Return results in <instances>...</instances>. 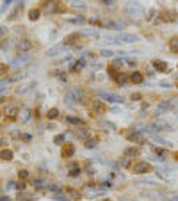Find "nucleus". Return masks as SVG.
Segmentation results:
<instances>
[{"instance_id":"obj_26","label":"nucleus","mask_w":178,"mask_h":201,"mask_svg":"<svg viewBox=\"0 0 178 201\" xmlns=\"http://www.w3.org/2000/svg\"><path fill=\"white\" fill-rule=\"evenodd\" d=\"M22 9H23V4H20V5H18V7H16V9H14L13 13H11V16H9V20H16V18H18V14L22 13Z\"/></svg>"},{"instance_id":"obj_14","label":"nucleus","mask_w":178,"mask_h":201,"mask_svg":"<svg viewBox=\"0 0 178 201\" xmlns=\"http://www.w3.org/2000/svg\"><path fill=\"white\" fill-rule=\"evenodd\" d=\"M114 82H116L118 86H125V84H128V82H130V77H128V73H123V71H119V73L116 75Z\"/></svg>"},{"instance_id":"obj_22","label":"nucleus","mask_w":178,"mask_h":201,"mask_svg":"<svg viewBox=\"0 0 178 201\" xmlns=\"http://www.w3.org/2000/svg\"><path fill=\"white\" fill-rule=\"evenodd\" d=\"M173 107V100H162L159 105H157V110L162 112V110H169Z\"/></svg>"},{"instance_id":"obj_20","label":"nucleus","mask_w":178,"mask_h":201,"mask_svg":"<svg viewBox=\"0 0 178 201\" xmlns=\"http://www.w3.org/2000/svg\"><path fill=\"white\" fill-rule=\"evenodd\" d=\"M98 142H100V141H98V137H89V139H86V141H84V146H86L87 150H95V148L98 146Z\"/></svg>"},{"instance_id":"obj_25","label":"nucleus","mask_w":178,"mask_h":201,"mask_svg":"<svg viewBox=\"0 0 178 201\" xmlns=\"http://www.w3.org/2000/svg\"><path fill=\"white\" fill-rule=\"evenodd\" d=\"M46 118H48V119H57V118H59V109H57V107H52V109H48V112H46Z\"/></svg>"},{"instance_id":"obj_10","label":"nucleus","mask_w":178,"mask_h":201,"mask_svg":"<svg viewBox=\"0 0 178 201\" xmlns=\"http://www.w3.org/2000/svg\"><path fill=\"white\" fill-rule=\"evenodd\" d=\"M151 66H153L155 71H159V73H166L168 71V63L166 61H160V59H153Z\"/></svg>"},{"instance_id":"obj_13","label":"nucleus","mask_w":178,"mask_h":201,"mask_svg":"<svg viewBox=\"0 0 178 201\" xmlns=\"http://www.w3.org/2000/svg\"><path fill=\"white\" fill-rule=\"evenodd\" d=\"M16 48H18V52H29L32 48V43H31V39H20Z\"/></svg>"},{"instance_id":"obj_12","label":"nucleus","mask_w":178,"mask_h":201,"mask_svg":"<svg viewBox=\"0 0 178 201\" xmlns=\"http://www.w3.org/2000/svg\"><path fill=\"white\" fill-rule=\"evenodd\" d=\"M128 77H130V82L136 84V86H141L144 82V75L141 71H132V73H128Z\"/></svg>"},{"instance_id":"obj_27","label":"nucleus","mask_w":178,"mask_h":201,"mask_svg":"<svg viewBox=\"0 0 178 201\" xmlns=\"http://www.w3.org/2000/svg\"><path fill=\"white\" fill-rule=\"evenodd\" d=\"M68 22H70V23H77V25H84L87 20H86V16H78V18H71Z\"/></svg>"},{"instance_id":"obj_35","label":"nucleus","mask_w":178,"mask_h":201,"mask_svg":"<svg viewBox=\"0 0 178 201\" xmlns=\"http://www.w3.org/2000/svg\"><path fill=\"white\" fill-rule=\"evenodd\" d=\"M100 2H102V5H105V7H114V5H116L114 0H100Z\"/></svg>"},{"instance_id":"obj_24","label":"nucleus","mask_w":178,"mask_h":201,"mask_svg":"<svg viewBox=\"0 0 178 201\" xmlns=\"http://www.w3.org/2000/svg\"><path fill=\"white\" fill-rule=\"evenodd\" d=\"M169 52L171 54H178V36H173L169 39Z\"/></svg>"},{"instance_id":"obj_7","label":"nucleus","mask_w":178,"mask_h":201,"mask_svg":"<svg viewBox=\"0 0 178 201\" xmlns=\"http://www.w3.org/2000/svg\"><path fill=\"white\" fill-rule=\"evenodd\" d=\"M80 37H82V32L68 34V36H64V41H63V45H64V46H75V45H78Z\"/></svg>"},{"instance_id":"obj_11","label":"nucleus","mask_w":178,"mask_h":201,"mask_svg":"<svg viewBox=\"0 0 178 201\" xmlns=\"http://www.w3.org/2000/svg\"><path fill=\"white\" fill-rule=\"evenodd\" d=\"M64 103H66L68 107H75V105L78 103L75 93H73V89H68V91H66V95H64Z\"/></svg>"},{"instance_id":"obj_23","label":"nucleus","mask_w":178,"mask_h":201,"mask_svg":"<svg viewBox=\"0 0 178 201\" xmlns=\"http://www.w3.org/2000/svg\"><path fill=\"white\" fill-rule=\"evenodd\" d=\"M39 18H41V9H39V7H32V9H29V20L36 22V20H39Z\"/></svg>"},{"instance_id":"obj_17","label":"nucleus","mask_w":178,"mask_h":201,"mask_svg":"<svg viewBox=\"0 0 178 201\" xmlns=\"http://www.w3.org/2000/svg\"><path fill=\"white\" fill-rule=\"evenodd\" d=\"M64 48H66L64 45H55L54 48H50V50L46 52V55H48V57H57V55H61V54L64 52Z\"/></svg>"},{"instance_id":"obj_3","label":"nucleus","mask_w":178,"mask_h":201,"mask_svg":"<svg viewBox=\"0 0 178 201\" xmlns=\"http://www.w3.org/2000/svg\"><path fill=\"white\" fill-rule=\"evenodd\" d=\"M125 137H127V141L132 142V144H139V146L146 144V137H144V134H142L141 130H130V132L125 134Z\"/></svg>"},{"instance_id":"obj_16","label":"nucleus","mask_w":178,"mask_h":201,"mask_svg":"<svg viewBox=\"0 0 178 201\" xmlns=\"http://www.w3.org/2000/svg\"><path fill=\"white\" fill-rule=\"evenodd\" d=\"M75 135H77L78 139H84V141H86V139H89V137H91V130H89L87 127H80V128L77 127V132H75Z\"/></svg>"},{"instance_id":"obj_15","label":"nucleus","mask_w":178,"mask_h":201,"mask_svg":"<svg viewBox=\"0 0 178 201\" xmlns=\"http://www.w3.org/2000/svg\"><path fill=\"white\" fill-rule=\"evenodd\" d=\"M139 153H141V151H139V148L134 144V146H128V148L125 150V153H123V155H125L127 159H136V157H139Z\"/></svg>"},{"instance_id":"obj_29","label":"nucleus","mask_w":178,"mask_h":201,"mask_svg":"<svg viewBox=\"0 0 178 201\" xmlns=\"http://www.w3.org/2000/svg\"><path fill=\"white\" fill-rule=\"evenodd\" d=\"M64 139H66L64 134H57L54 137V144H61V146H63V144H64Z\"/></svg>"},{"instance_id":"obj_19","label":"nucleus","mask_w":178,"mask_h":201,"mask_svg":"<svg viewBox=\"0 0 178 201\" xmlns=\"http://www.w3.org/2000/svg\"><path fill=\"white\" fill-rule=\"evenodd\" d=\"M13 150H7V148H4V150H0V160H4V162H11L13 160Z\"/></svg>"},{"instance_id":"obj_41","label":"nucleus","mask_w":178,"mask_h":201,"mask_svg":"<svg viewBox=\"0 0 178 201\" xmlns=\"http://www.w3.org/2000/svg\"><path fill=\"white\" fill-rule=\"evenodd\" d=\"M125 63H127V64H130V66H137V59H127Z\"/></svg>"},{"instance_id":"obj_9","label":"nucleus","mask_w":178,"mask_h":201,"mask_svg":"<svg viewBox=\"0 0 178 201\" xmlns=\"http://www.w3.org/2000/svg\"><path fill=\"white\" fill-rule=\"evenodd\" d=\"M4 116H5V119H9V121H16L18 116H20V109L11 105V107H7V109L4 110Z\"/></svg>"},{"instance_id":"obj_18","label":"nucleus","mask_w":178,"mask_h":201,"mask_svg":"<svg viewBox=\"0 0 178 201\" xmlns=\"http://www.w3.org/2000/svg\"><path fill=\"white\" fill-rule=\"evenodd\" d=\"M118 39H119L121 43H136L139 37H137L136 34H121V36H118Z\"/></svg>"},{"instance_id":"obj_4","label":"nucleus","mask_w":178,"mask_h":201,"mask_svg":"<svg viewBox=\"0 0 178 201\" xmlns=\"http://www.w3.org/2000/svg\"><path fill=\"white\" fill-rule=\"evenodd\" d=\"M130 169L134 174H148V173H151V164L146 160H136Z\"/></svg>"},{"instance_id":"obj_34","label":"nucleus","mask_w":178,"mask_h":201,"mask_svg":"<svg viewBox=\"0 0 178 201\" xmlns=\"http://www.w3.org/2000/svg\"><path fill=\"white\" fill-rule=\"evenodd\" d=\"M100 57H114V52H110V50H102V52H100Z\"/></svg>"},{"instance_id":"obj_43","label":"nucleus","mask_w":178,"mask_h":201,"mask_svg":"<svg viewBox=\"0 0 178 201\" xmlns=\"http://www.w3.org/2000/svg\"><path fill=\"white\" fill-rule=\"evenodd\" d=\"M173 157H175V160L178 162V151H175V153H173Z\"/></svg>"},{"instance_id":"obj_39","label":"nucleus","mask_w":178,"mask_h":201,"mask_svg":"<svg viewBox=\"0 0 178 201\" xmlns=\"http://www.w3.org/2000/svg\"><path fill=\"white\" fill-rule=\"evenodd\" d=\"M159 87H162V89H169V87H171V84H169V82H164V80H162V82L159 84Z\"/></svg>"},{"instance_id":"obj_38","label":"nucleus","mask_w":178,"mask_h":201,"mask_svg":"<svg viewBox=\"0 0 178 201\" xmlns=\"http://www.w3.org/2000/svg\"><path fill=\"white\" fill-rule=\"evenodd\" d=\"M155 153H157V155H159L160 159H162V157H166V151H164L162 148H155Z\"/></svg>"},{"instance_id":"obj_33","label":"nucleus","mask_w":178,"mask_h":201,"mask_svg":"<svg viewBox=\"0 0 178 201\" xmlns=\"http://www.w3.org/2000/svg\"><path fill=\"white\" fill-rule=\"evenodd\" d=\"M18 176H20V180H25V178L29 176V171H27V169H20V171H18Z\"/></svg>"},{"instance_id":"obj_21","label":"nucleus","mask_w":178,"mask_h":201,"mask_svg":"<svg viewBox=\"0 0 178 201\" xmlns=\"http://www.w3.org/2000/svg\"><path fill=\"white\" fill-rule=\"evenodd\" d=\"M66 123H70V125H77V127H86V123H84L80 118H77V116H66Z\"/></svg>"},{"instance_id":"obj_40","label":"nucleus","mask_w":178,"mask_h":201,"mask_svg":"<svg viewBox=\"0 0 178 201\" xmlns=\"http://www.w3.org/2000/svg\"><path fill=\"white\" fill-rule=\"evenodd\" d=\"M25 187H27L25 182H18V183H16V189H18V191H25Z\"/></svg>"},{"instance_id":"obj_8","label":"nucleus","mask_w":178,"mask_h":201,"mask_svg":"<svg viewBox=\"0 0 178 201\" xmlns=\"http://www.w3.org/2000/svg\"><path fill=\"white\" fill-rule=\"evenodd\" d=\"M73 155H75V144L64 142L63 148H61V157H63V159H71Z\"/></svg>"},{"instance_id":"obj_37","label":"nucleus","mask_w":178,"mask_h":201,"mask_svg":"<svg viewBox=\"0 0 178 201\" xmlns=\"http://www.w3.org/2000/svg\"><path fill=\"white\" fill-rule=\"evenodd\" d=\"M155 14H157V11H155V9H150V13H148L146 20H153V18H155Z\"/></svg>"},{"instance_id":"obj_6","label":"nucleus","mask_w":178,"mask_h":201,"mask_svg":"<svg viewBox=\"0 0 178 201\" xmlns=\"http://www.w3.org/2000/svg\"><path fill=\"white\" fill-rule=\"evenodd\" d=\"M98 95H100V98L104 101H109V103H121L123 101L121 96H118L114 93H109V91H98Z\"/></svg>"},{"instance_id":"obj_31","label":"nucleus","mask_w":178,"mask_h":201,"mask_svg":"<svg viewBox=\"0 0 178 201\" xmlns=\"http://www.w3.org/2000/svg\"><path fill=\"white\" fill-rule=\"evenodd\" d=\"M7 73H9V68H7V64L0 63V77H7Z\"/></svg>"},{"instance_id":"obj_30","label":"nucleus","mask_w":178,"mask_h":201,"mask_svg":"<svg viewBox=\"0 0 178 201\" xmlns=\"http://www.w3.org/2000/svg\"><path fill=\"white\" fill-rule=\"evenodd\" d=\"M7 32H9V29L7 27H0V45L5 41V37H7Z\"/></svg>"},{"instance_id":"obj_28","label":"nucleus","mask_w":178,"mask_h":201,"mask_svg":"<svg viewBox=\"0 0 178 201\" xmlns=\"http://www.w3.org/2000/svg\"><path fill=\"white\" fill-rule=\"evenodd\" d=\"M84 66H86V61H84V59H78V61L73 64V71H80Z\"/></svg>"},{"instance_id":"obj_2","label":"nucleus","mask_w":178,"mask_h":201,"mask_svg":"<svg viewBox=\"0 0 178 201\" xmlns=\"http://www.w3.org/2000/svg\"><path fill=\"white\" fill-rule=\"evenodd\" d=\"M89 107H91V118L107 114V101H104L102 98H93L89 101Z\"/></svg>"},{"instance_id":"obj_5","label":"nucleus","mask_w":178,"mask_h":201,"mask_svg":"<svg viewBox=\"0 0 178 201\" xmlns=\"http://www.w3.org/2000/svg\"><path fill=\"white\" fill-rule=\"evenodd\" d=\"M159 20L164 22V23H173V22L178 20V13L175 9H162L159 13Z\"/></svg>"},{"instance_id":"obj_36","label":"nucleus","mask_w":178,"mask_h":201,"mask_svg":"<svg viewBox=\"0 0 178 201\" xmlns=\"http://www.w3.org/2000/svg\"><path fill=\"white\" fill-rule=\"evenodd\" d=\"M31 119V110H23V116H22V121L25 123V121H29Z\"/></svg>"},{"instance_id":"obj_1","label":"nucleus","mask_w":178,"mask_h":201,"mask_svg":"<svg viewBox=\"0 0 178 201\" xmlns=\"http://www.w3.org/2000/svg\"><path fill=\"white\" fill-rule=\"evenodd\" d=\"M125 11H127V14L132 16V18H139V16H142V14L146 13L144 7H142L137 0H128V2L125 4Z\"/></svg>"},{"instance_id":"obj_42","label":"nucleus","mask_w":178,"mask_h":201,"mask_svg":"<svg viewBox=\"0 0 178 201\" xmlns=\"http://www.w3.org/2000/svg\"><path fill=\"white\" fill-rule=\"evenodd\" d=\"M130 100H141V95H137V93H134V95H132V96H130Z\"/></svg>"},{"instance_id":"obj_32","label":"nucleus","mask_w":178,"mask_h":201,"mask_svg":"<svg viewBox=\"0 0 178 201\" xmlns=\"http://www.w3.org/2000/svg\"><path fill=\"white\" fill-rule=\"evenodd\" d=\"M121 168H132V159H127V157H125V159L121 160Z\"/></svg>"}]
</instances>
